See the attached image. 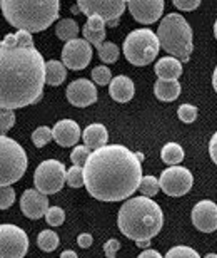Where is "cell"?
<instances>
[{
  "instance_id": "obj_1",
  "label": "cell",
  "mask_w": 217,
  "mask_h": 258,
  "mask_svg": "<svg viewBox=\"0 0 217 258\" xmlns=\"http://www.w3.org/2000/svg\"><path fill=\"white\" fill-rule=\"evenodd\" d=\"M47 84V62L34 44H20L15 34L0 42V107L20 109L35 104Z\"/></svg>"
},
{
  "instance_id": "obj_2",
  "label": "cell",
  "mask_w": 217,
  "mask_h": 258,
  "mask_svg": "<svg viewBox=\"0 0 217 258\" xmlns=\"http://www.w3.org/2000/svg\"><path fill=\"white\" fill-rule=\"evenodd\" d=\"M85 188L99 201L131 198L142 181L141 159L122 144H107L95 149L84 166Z\"/></svg>"
},
{
  "instance_id": "obj_3",
  "label": "cell",
  "mask_w": 217,
  "mask_h": 258,
  "mask_svg": "<svg viewBox=\"0 0 217 258\" xmlns=\"http://www.w3.org/2000/svg\"><path fill=\"white\" fill-rule=\"evenodd\" d=\"M164 225V213L156 201L147 196H136L121 206L117 226L129 240H152Z\"/></svg>"
},
{
  "instance_id": "obj_4",
  "label": "cell",
  "mask_w": 217,
  "mask_h": 258,
  "mask_svg": "<svg viewBox=\"0 0 217 258\" xmlns=\"http://www.w3.org/2000/svg\"><path fill=\"white\" fill-rule=\"evenodd\" d=\"M0 9L5 20L19 30L42 32L50 27L60 12L59 0H2Z\"/></svg>"
},
{
  "instance_id": "obj_5",
  "label": "cell",
  "mask_w": 217,
  "mask_h": 258,
  "mask_svg": "<svg viewBox=\"0 0 217 258\" xmlns=\"http://www.w3.org/2000/svg\"><path fill=\"white\" fill-rule=\"evenodd\" d=\"M161 47L180 62H187L192 54V29L180 14H167L157 29Z\"/></svg>"
},
{
  "instance_id": "obj_6",
  "label": "cell",
  "mask_w": 217,
  "mask_h": 258,
  "mask_svg": "<svg viewBox=\"0 0 217 258\" xmlns=\"http://www.w3.org/2000/svg\"><path fill=\"white\" fill-rule=\"evenodd\" d=\"M161 42L157 34H154L151 29H137L132 30L124 40L122 50L126 59L132 66H149L157 57Z\"/></svg>"
},
{
  "instance_id": "obj_7",
  "label": "cell",
  "mask_w": 217,
  "mask_h": 258,
  "mask_svg": "<svg viewBox=\"0 0 217 258\" xmlns=\"http://www.w3.org/2000/svg\"><path fill=\"white\" fill-rule=\"evenodd\" d=\"M27 169V154L24 148L5 134L0 136V184L10 186L17 183Z\"/></svg>"
},
{
  "instance_id": "obj_8",
  "label": "cell",
  "mask_w": 217,
  "mask_h": 258,
  "mask_svg": "<svg viewBox=\"0 0 217 258\" xmlns=\"http://www.w3.org/2000/svg\"><path fill=\"white\" fill-rule=\"evenodd\" d=\"M35 189H39L42 195H54L60 191L67 183V169L64 163L57 159H47L40 163L34 174Z\"/></svg>"
},
{
  "instance_id": "obj_9",
  "label": "cell",
  "mask_w": 217,
  "mask_h": 258,
  "mask_svg": "<svg viewBox=\"0 0 217 258\" xmlns=\"http://www.w3.org/2000/svg\"><path fill=\"white\" fill-rule=\"evenodd\" d=\"M29 250V236L17 225H0V258H24Z\"/></svg>"
},
{
  "instance_id": "obj_10",
  "label": "cell",
  "mask_w": 217,
  "mask_h": 258,
  "mask_svg": "<svg viewBox=\"0 0 217 258\" xmlns=\"http://www.w3.org/2000/svg\"><path fill=\"white\" fill-rule=\"evenodd\" d=\"M77 7L87 17L95 15L108 25H117L119 17L127 7V2H124V0H79Z\"/></svg>"
},
{
  "instance_id": "obj_11",
  "label": "cell",
  "mask_w": 217,
  "mask_h": 258,
  "mask_svg": "<svg viewBox=\"0 0 217 258\" xmlns=\"http://www.w3.org/2000/svg\"><path fill=\"white\" fill-rule=\"evenodd\" d=\"M161 189L167 196H184L190 191L194 184V176L184 166H170L164 169L159 178Z\"/></svg>"
},
{
  "instance_id": "obj_12",
  "label": "cell",
  "mask_w": 217,
  "mask_h": 258,
  "mask_svg": "<svg viewBox=\"0 0 217 258\" xmlns=\"http://www.w3.org/2000/svg\"><path fill=\"white\" fill-rule=\"evenodd\" d=\"M92 47L85 39H74L70 42H65L62 49V62L67 69L82 71L90 64Z\"/></svg>"
},
{
  "instance_id": "obj_13",
  "label": "cell",
  "mask_w": 217,
  "mask_h": 258,
  "mask_svg": "<svg viewBox=\"0 0 217 258\" xmlns=\"http://www.w3.org/2000/svg\"><path fill=\"white\" fill-rule=\"evenodd\" d=\"M65 97L72 106L87 107L97 101V87L89 79H75L67 86Z\"/></svg>"
},
{
  "instance_id": "obj_14",
  "label": "cell",
  "mask_w": 217,
  "mask_h": 258,
  "mask_svg": "<svg viewBox=\"0 0 217 258\" xmlns=\"http://www.w3.org/2000/svg\"><path fill=\"white\" fill-rule=\"evenodd\" d=\"M192 225L202 233H212L217 230V205L210 200H202L194 205L192 213Z\"/></svg>"
},
{
  "instance_id": "obj_15",
  "label": "cell",
  "mask_w": 217,
  "mask_h": 258,
  "mask_svg": "<svg viewBox=\"0 0 217 258\" xmlns=\"http://www.w3.org/2000/svg\"><path fill=\"white\" fill-rule=\"evenodd\" d=\"M132 17L141 24H154L162 17V0H127Z\"/></svg>"
},
{
  "instance_id": "obj_16",
  "label": "cell",
  "mask_w": 217,
  "mask_h": 258,
  "mask_svg": "<svg viewBox=\"0 0 217 258\" xmlns=\"http://www.w3.org/2000/svg\"><path fill=\"white\" fill-rule=\"evenodd\" d=\"M49 198L39 189H25L20 198V210L30 220H39L49 211Z\"/></svg>"
},
{
  "instance_id": "obj_17",
  "label": "cell",
  "mask_w": 217,
  "mask_h": 258,
  "mask_svg": "<svg viewBox=\"0 0 217 258\" xmlns=\"http://www.w3.org/2000/svg\"><path fill=\"white\" fill-rule=\"evenodd\" d=\"M54 141L62 148L75 146L77 141L80 139V127L75 121L72 119H62L52 127Z\"/></svg>"
},
{
  "instance_id": "obj_18",
  "label": "cell",
  "mask_w": 217,
  "mask_h": 258,
  "mask_svg": "<svg viewBox=\"0 0 217 258\" xmlns=\"http://www.w3.org/2000/svg\"><path fill=\"white\" fill-rule=\"evenodd\" d=\"M134 92H136V87H134L132 79L127 76L114 77L108 84V94L116 102H129L134 97Z\"/></svg>"
},
{
  "instance_id": "obj_19",
  "label": "cell",
  "mask_w": 217,
  "mask_h": 258,
  "mask_svg": "<svg viewBox=\"0 0 217 258\" xmlns=\"http://www.w3.org/2000/svg\"><path fill=\"white\" fill-rule=\"evenodd\" d=\"M82 139H84V144L87 148L90 149H100L107 146V139H108V133H107V127L104 124H99V122H95V124H89L84 133H82Z\"/></svg>"
},
{
  "instance_id": "obj_20",
  "label": "cell",
  "mask_w": 217,
  "mask_h": 258,
  "mask_svg": "<svg viewBox=\"0 0 217 258\" xmlns=\"http://www.w3.org/2000/svg\"><path fill=\"white\" fill-rule=\"evenodd\" d=\"M82 32H84V39L87 42L99 47L100 44H104V39H105V22L102 19L95 17V15L87 17V22Z\"/></svg>"
},
{
  "instance_id": "obj_21",
  "label": "cell",
  "mask_w": 217,
  "mask_h": 258,
  "mask_svg": "<svg viewBox=\"0 0 217 258\" xmlns=\"http://www.w3.org/2000/svg\"><path fill=\"white\" fill-rule=\"evenodd\" d=\"M154 71L159 76V79L177 81L180 74H182V62L175 57H162L157 60Z\"/></svg>"
},
{
  "instance_id": "obj_22",
  "label": "cell",
  "mask_w": 217,
  "mask_h": 258,
  "mask_svg": "<svg viewBox=\"0 0 217 258\" xmlns=\"http://www.w3.org/2000/svg\"><path fill=\"white\" fill-rule=\"evenodd\" d=\"M180 84L179 81H165V79H157L154 84V94L159 101L164 102H172L180 96Z\"/></svg>"
},
{
  "instance_id": "obj_23",
  "label": "cell",
  "mask_w": 217,
  "mask_h": 258,
  "mask_svg": "<svg viewBox=\"0 0 217 258\" xmlns=\"http://www.w3.org/2000/svg\"><path fill=\"white\" fill-rule=\"evenodd\" d=\"M55 34L60 40H65V42H70L74 39H79V25L74 19H62L59 20V24L55 25Z\"/></svg>"
},
{
  "instance_id": "obj_24",
  "label": "cell",
  "mask_w": 217,
  "mask_h": 258,
  "mask_svg": "<svg viewBox=\"0 0 217 258\" xmlns=\"http://www.w3.org/2000/svg\"><path fill=\"white\" fill-rule=\"evenodd\" d=\"M161 158H162V161L165 164H170V166H177V164L182 163V159H184V149L177 143H167L162 148Z\"/></svg>"
},
{
  "instance_id": "obj_25",
  "label": "cell",
  "mask_w": 217,
  "mask_h": 258,
  "mask_svg": "<svg viewBox=\"0 0 217 258\" xmlns=\"http://www.w3.org/2000/svg\"><path fill=\"white\" fill-rule=\"evenodd\" d=\"M67 77V67L60 60H49L47 62V84L60 86Z\"/></svg>"
},
{
  "instance_id": "obj_26",
  "label": "cell",
  "mask_w": 217,
  "mask_h": 258,
  "mask_svg": "<svg viewBox=\"0 0 217 258\" xmlns=\"http://www.w3.org/2000/svg\"><path fill=\"white\" fill-rule=\"evenodd\" d=\"M60 243V240H59V235L55 233V231L52 230H44V231H40L39 236H37V245H39V248L42 250V251H54L57 246H59Z\"/></svg>"
},
{
  "instance_id": "obj_27",
  "label": "cell",
  "mask_w": 217,
  "mask_h": 258,
  "mask_svg": "<svg viewBox=\"0 0 217 258\" xmlns=\"http://www.w3.org/2000/svg\"><path fill=\"white\" fill-rule=\"evenodd\" d=\"M97 52H99V57L102 59V62L105 64H114L119 59V54L121 50L114 42H104L97 47Z\"/></svg>"
},
{
  "instance_id": "obj_28",
  "label": "cell",
  "mask_w": 217,
  "mask_h": 258,
  "mask_svg": "<svg viewBox=\"0 0 217 258\" xmlns=\"http://www.w3.org/2000/svg\"><path fill=\"white\" fill-rule=\"evenodd\" d=\"M139 191L142 193V196H147V198H152L161 191V183L156 176H144L141 181V186H139Z\"/></svg>"
},
{
  "instance_id": "obj_29",
  "label": "cell",
  "mask_w": 217,
  "mask_h": 258,
  "mask_svg": "<svg viewBox=\"0 0 217 258\" xmlns=\"http://www.w3.org/2000/svg\"><path fill=\"white\" fill-rule=\"evenodd\" d=\"M67 184L70 188H82L85 184L84 178V168L82 166H72L70 169H67Z\"/></svg>"
},
{
  "instance_id": "obj_30",
  "label": "cell",
  "mask_w": 217,
  "mask_h": 258,
  "mask_svg": "<svg viewBox=\"0 0 217 258\" xmlns=\"http://www.w3.org/2000/svg\"><path fill=\"white\" fill-rule=\"evenodd\" d=\"M54 139L52 129H49L47 126H40L32 133V143L37 148H44L45 144H49Z\"/></svg>"
},
{
  "instance_id": "obj_31",
  "label": "cell",
  "mask_w": 217,
  "mask_h": 258,
  "mask_svg": "<svg viewBox=\"0 0 217 258\" xmlns=\"http://www.w3.org/2000/svg\"><path fill=\"white\" fill-rule=\"evenodd\" d=\"M164 258H200V255L194 248H190V246L177 245L174 248H170Z\"/></svg>"
},
{
  "instance_id": "obj_32",
  "label": "cell",
  "mask_w": 217,
  "mask_h": 258,
  "mask_svg": "<svg viewBox=\"0 0 217 258\" xmlns=\"http://www.w3.org/2000/svg\"><path fill=\"white\" fill-rule=\"evenodd\" d=\"M90 154H92L90 148H87L85 144H82V146H75L74 148V151H72V154H70V159H72V163H74L75 166L84 168Z\"/></svg>"
},
{
  "instance_id": "obj_33",
  "label": "cell",
  "mask_w": 217,
  "mask_h": 258,
  "mask_svg": "<svg viewBox=\"0 0 217 258\" xmlns=\"http://www.w3.org/2000/svg\"><path fill=\"white\" fill-rule=\"evenodd\" d=\"M92 79H94L95 84L107 86L112 82V74H111V71H108V67L97 66V67H94V71H92Z\"/></svg>"
},
{
  "instance_id": "obj_34",
  "label": "cell",
  "mask_w": 217,
  "mask_h": 258,
  "mask_svg": "<svg viewBox=\"0 0 217 258\" xmlns=\"http://www.w3.org/2000/svg\"><path fill=\"white\" fill-rule=\"evenodd\" d=\"M177 116L180 121L185 122V124H190V122H194L197 119V107L192 104H182V106H179Z\"/></svg>"
},
{
  "instance_id": "obj_35",
  "label": "cell",
  "mask_w": 217,
  "mask_h": 258,
  "mask_svg": "<svg viewBox=\"0 0 217 258\" xmlns=\"http://www.w3.org/2000/svg\"><path fill=\"white\" fill-rule=\"evenodd\" d=\"M45 220L50 226H60L65 221V211L59 206H50L47 215H45Z\"/></svg>"
},
{
  "instance_id": "obj_36",
  "label": "cell",
  "mask_w": 217,
  "mask_h": 258,
  "mask_svg": "<svg viewBox=\"0 0 217 258\" xmlns=\"http://www.w3.org/2000/svg\"><path fill=\"white\" fill-rule=\"evenodd\" d=\"M15 124V112L12 109H2L0 112V131L2 134L9 133Z\"/></svg>"
},
{
  "instance_id": "obj_37",
  "label": "cell",
  "mask_w": 217,
  "mask_h": 258,
  "mask_svg": "<svg viewBox=\"0 0 217 258\" xmlns=\"http://www.w3.org/2000/svg\"><path fill=\"white\" fill-rule=\"evenodd\" d=\"M15 201V189L12 186H2L0 189V208L7 210Z\"/></svg>"
},
{
  "instance_id": "obj_38",
  "label": "cell",
  "mask_w": 217,
  "mask_h": 258,
  "mask_svg": "<svg viewBox=\"0 0 217 258\" xmlns=\"http://www.w3.org/2000/svg\"><path fill=\"white\" fill-rule=\"evenodd\" d=\"M179 10H185V12H192L200 5V0H174L172 2Z\"/></svg>"
},
{
  "instance_id": "obj_39",
  "label": "cell",
  "mask_w": 217,
  "mask_h": 258,
  "mask_svg": "<svg viewBox=\"0 0 217 258\" xmlns=\"http://www.w3.org/2000/svg\"><path fill=\"white\" fill-rule=\"evenodd\" d=\"M119 248H121V243H119V240L111 238V240H107V241H105V245H104V253H105L107 258H116Z\"/></svg>"
},
{
  "instance_id": "obj_40",
  "label": "cell",
  "mask_w": 217,
  "mask_h": 258,
  "mask_svg": "<svg viewBox=\"0 0 217 258\" xmlns=\"http://www.w3.org/2000/svg\"><path fill=\"white\" fill-rule=\"evenodd\" d=\"M209 154H210V159L217 164V131L212 134L209 141Z\"/></svg>"
},
{
  "instance_id": "obj_41",
  "label": "cell",
  "mask_w": 217,
  "mask_h": 258,
  "mask_svg": "<svg viewBox=\"0 0 217 258\" xmlns=\"http://www.w3.org/2000/svg\"><path fill=\"white\" fill-rule=\"evenodd\" d=\"M92 241H94V238H92V235H89V233H82L77 236V243H79L80 248H89L92 245Z\"/></svg>"
},
{
  "instance_id": "obj_42",
  "label": "cell",
  "mask_w": 217,
  "mask_h": 258,
  "mask_svg": "<svg viewBox=\"0 0 217 258\" xmlns=\"http://www.w3.org/2000/svg\"><path fill=\"white\" fill-rule=\"evenodd\" d=\"M137 258H164V256H162L161 253H159L157 250H149V248H147V250H144L142 253L139 255Z\"/></svg>"
},
{
  "instance_id": "obj_43",
  "label": "cell",
  "mask_w": 217,
  "mask_h": 258,
  "mask_svg": "<svg viewBox=\"0 0 217 258\" xmlns=\"http://www.w3.org/2000/svg\"><path fill=\"white\" fill-rule=\"evenodd\" d=\"M60 258H79V256H77L75 251H72V250H65V251H62Z\"/></svg>"
},
{
  "instance_id": "obj_44",
  "label": "cell",
  "mask_w": 217,
  "mask_h": 258,
  "mask_svg": "<svg viewBox=\"0 0 217 258\" xmlns=\"http://www.w3.org/2000/svg\"><path fill=\"white\" fill-rule=\"evenodd\" d=\"M136 245L139 246V248H149V245H151V240H139L136 241Z\"/></svg>"
},
{
  "instance_id": "obj_45",
  "label": "cell",
  "mask_w": 217,
  "mask_h": 258,
  "mask_svg": "<svg viewBox=\"0 0 217 258\" xmlns=\"http://www.w3.org/2000/svg\"><path fill=\"white\" fill-rule=\"evenodd\" d=\"M212 86H214V91L217 92V66H215L214 74H212Z\"/></svg>"
},
{
  "instance_id": "obj_46",
  "label": "cell",
  "mask_w": 217,
  "mask_h": 258,
  "mask_svg": "<svg viewBox=\"0 0 217 258\" xmlns=\"http://www.w3.org/2000/svg\"><path fill=\"white\" fill-rule=\"evenodd\" d=\"M214 35H215V39H217V20L214 22Z\"/></svg>"
},
{
  "instance_id": "obj_47",
  "label": "cell",
  "mask_w": 217,
  "mask_h": 258,
  "mask_svg": "<svg viewBox=\"0 0 217 258\" xmlns=\"http://www.w3.org/2000/svg\"><path fill=\"white\" fill-rule=\"evenodd\" d=\"M204 258H217V255L215 253H209V255H205Z\"/></svg>"
},
{
  "instance_id": "obj_48",
  "label": "cell",
  "mask_w": 217,
  "mask_h": 258,
  "mask_svg": "<svg viewBox=\"0 0 217 258\" xmlns=\"http://www.w3.org/2000/svg\"><path fill=\"white\" fill-rule=\"evenodd\" d=\"M72 12H74V14H77V12H80V9H79V7H77V5H75V7L72 9Z\"/></svg>"
}]
</instances>
